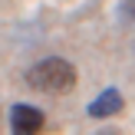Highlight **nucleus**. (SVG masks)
Instances as JSON below:
<instances>
[{"instance_id": "7ed1b4c3", "label": "nucleus", "mask_w": 135, "mask_h": 135, "mask_svg": "<svg viewBox=\"0 0 135 135\" xmlns=\"http://www.w3.org/2000/svg\"><path fill=\"white\" fill-rule=\"evenodd\" d=\"M86 112H89L92 119H109V115H115V112H122V92H119V89H102L89 102Z\"/></svg>"}, {"instance_id": "f03ea898", "label": "nucleus", "mask_w": 135, "mask_h": 135, "mask_svg": "<svg viewBox=\"0 0 135 135\" xmlns=\"http://www.w3.org/2000/svg\"><path fill=\"white\" fill-rule=\"evenodd\" d=\"M46 125V115L36 109V105H26V102H17L10 109V132L13 135H40Z\"/></svg>"}, {"instance_id": "f257e3e1", "label": "nucleus", "mask_w": 135, "mask_h": 135, "mask_svg": "<svg viewBox=\"0 0 135 135\" xmlns=\"http://www.w3.org/2000/svg\"><path fill=\"white\" fill-rule=\"evenodd\" d=\"M26 83L36 92L63 96V92L76 89V66H73L69 59H59V56L40 59V63H33L30 69H26Z\"/></svg>"}, {"instance_id": "20e7f679", "label": "nucleus", "mask_w": 135, "mask_h": 135, "mask_svg": "<svg viewBox=\"0 0 135 135\" xmlns=\"http://www.w3.org/2000/svg\"><path fill=\"white\" fill-rule=\"evenodd\" d=\"M122 10H125L129 20H135V0H122Z\"/></svg>"}, {"instance_id": "39448f33", "label": "nucleus", "mask_w": 135, "mask_h": 135, "mask_svg": "<svg viewBox=\"0 0 135 135\" xmlns=\"http://www.w3.org/2000/svg\"><path fill=\"white\" fill-rule=\"evenodd\" d=\"M102 135H109V132H102Z\"/></svg>"}]
</instances>
